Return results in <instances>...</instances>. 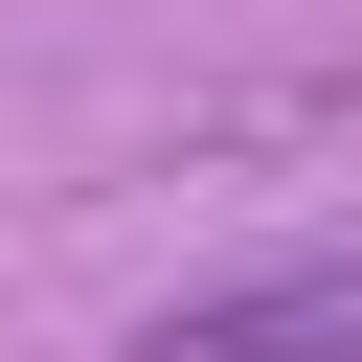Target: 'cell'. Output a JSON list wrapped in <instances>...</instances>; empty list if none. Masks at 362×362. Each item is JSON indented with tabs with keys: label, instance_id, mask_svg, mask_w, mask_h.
I'll return each instance as SVG.
<instances>
[{
	"label": "cell",
	"instance_id": "6da1fadb",
	"mask_svg": "<svg viewBox=\"0 0 362 362\" xmlns=\"http://www.w3.org/2000/svg\"><path fill=\"white\" fill-rule=\"evenodd\" d=\"M136 362H362V249H249L136 317Z\"/></svg>",
	"mask_w": 362,
	"mask_h": 362
}]
</instances>
